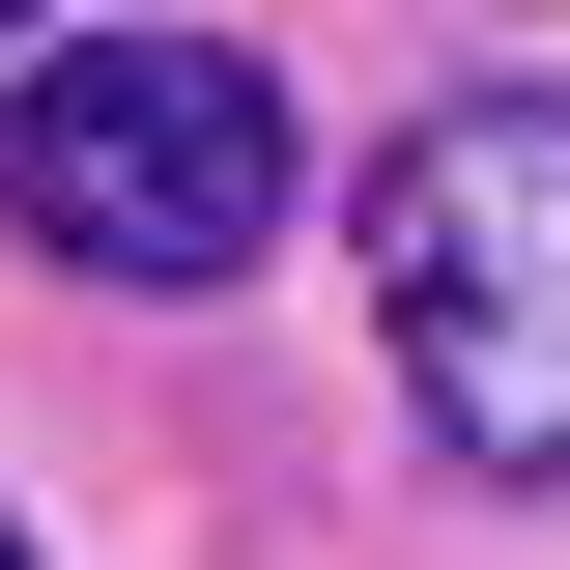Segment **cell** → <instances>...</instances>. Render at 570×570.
I'll return each mask as SVG.
<instances>
[{
  "label": "cell",
  "instance_id": "2",
  "mask_svg": "<svg viewBox=\"0 0 570 570\" xmlns=\"http://www.w3.org/2000/svg\"><path fill=\"white\" fill-rule=\"evenodd\" d=\"M0 200L86 285H257L285 257V86L228 29H58L29 115H0Z\"/></svg>",
  "mask_w": 570,
  "mask_h": 570
},
{
  "label": "cell",
  "instance_id": "3",
  "mask_svg": "<svg viewBox=\"0 0 570 570\" xmlns=\"http://www.w3.org/2000/svg\"><path fill=\"white\" fill-rule=\"evenodd\" d=\"M0 29H58V0H0Z\"/></svg>",
  "mask_w": 570,
  "mask_h": 570
},
{
  "label": "cell",
  "instance_id": "4",
  "mask_svg": "<svg viewBox=\"0 0 570 570\" xmlns=\"http://www.w3.org/2000/svg\"><path fill=\"white\" fill-rule=\"evenodd\" d=\"M0 570H29V542H0Z\"/></svg>",
  "mask_w": 570,
  "mask_h": 570
},
{
  "label": "cell",
  "instance_id": "1",
  "mask_svg": "<svg viewBox=\"0 0 570 570\" xmlns=\"http://www.w3.org/2000/svg\"><path fill=\"white\" fill-rule=\"evenodd\" d=\"M371 343H400L428 456L570 485V86H456L371 171Z\"/></svg>",
  "mask_w": 570,
  "mask_h": 570
}]
</instances>
